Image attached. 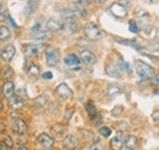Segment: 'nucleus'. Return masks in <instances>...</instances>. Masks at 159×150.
<instances>
[{"label":"nucleus","mask_w":159,"mask_h":150,"mask_svg":"<svg viewBox=\"0 0 159 150\" xmlns=\"http://www.w3.org/2000/svg\"><path fill=\"white\" fill-rule=\"evenodd\" d=\"M134 65H135V70H136L137 75H139L141 78H143V79L153 78L154 71H153L152 66H149L148 64H146V62H143V61H141V60H136V61L134 62Z\"/></svg>","instance_id":"f257e3e1"},{"label":"nucleus","mask_w":159,"mask_h":150,"mask_svg":"<svg viewBox=\"0 0 159 150\" xmlns=\"http://www.w3.org/2000/svg\"><path fill=\"white\" fill-rule=\"evenodd\" d=\"M60 61L59 50L55 48H47L45 49V62L49 67H55L58 66Z\"/></svg>","instance_id":"f03ea898"},{"label":"nucleus","mask_w":159,"mask_h":150,"mask_svg":"<svg viewBox=\"0 0 159 150\" xmlns=\"http://www.w3.org/2000/svg\"><path fill=\"white\" fill-rule=\"evenodd\" d=\"M45 27H47L48 31L59 33V32H62L66 28V22L65 21H60V20L50 19L45 22Z\"/></svg>","instance_id":"7ed1b4c3"},{"label":"nucleus","mask_w":159,"mask_h":150,"mask_svg":"<svg viewBox=\"0 0 159 150\" xmlns=\"http://www.w3.org/2000/svg\"><path fill=\"white\" fill-rule=\"evenodd\" d=\"M84 34L86 37H88L89 39H99L102 38V32L98 28V26H96L94 23H87L84 26Z\"/></svg>","instance_id":"20e7f679"},{"label":"nucleus","mask_w":159,"mask_h":150,"mask_svg":"<svg viewBox=\"0 0 159 150\" xmlns=\"http://www.w3.org/2000/svg\"><path fill=\"white\" fill-rule=\"evenodd\" d=\"M11 122H12V131L15 132L16 134H19V135L26 134L27 125H26V122L23 120H21L20 117H12Z\"/></svg>","instance_id":"39448f33"},{"label":"nucleus","mask_w":159,"mask_h":150,"mask_svg":"<svg viewBox=\"0 0 159 150\" xmlns=\"http://www.w3.org/2000/svg\"><path fill=\"white\" fill-rule=\"evenodd\" d=\"M55 94L59 96L61 100H67V99H70L74 93H72L71 88L66 83H60L59 86L57 87V89H55Z\"/></svg>","instance_id":"423d86ee"},{"label":"nucleus","mask_w":159,"mask_h":150,"mask_svg":"<svg viewBox=\"0 0 159 150\" xmlns=\"http://www.w3.org/2000/svg\"><path fill=\"white\" fill-rule=\"evenodd\" d=\"M109 11H110V14H111L114 17H116V19H124V17H126V15H127L126 6L121 5L119 2L113 4V5L109 7Z\"/></svg>","instance_id":"0eeeda50"},{"label":"nucleus","mask_w":159,"mask_h":150,"mask_svg":"<svg viewBox=\"0 0 159 150\" xmlns=\"http://www.w3.org/2000/svg\"><path fill=\"white\" fill-rule=\"evenodd\" d=\"M42 49H44V45L42 43H31L25 46V54L27 56H34L39 54Z\"/></svg>","instance_id":"6e6552de"},{"label":"nucleus","mask_w":159,"mask_h":150,"mask_svg":"<svg viewBox=\"0 0 159 150\" xmlns=\"http://www.w3.org/2000/svg\"><path fill=\"white\" fill-rule=\"evenodd\" d=\"M105 73L114 78H120L122 76V67L116 64H108L105 67Z\"/></svg>","instance_id":"1a4fd4ad"},{"label":"nucleus","mask_w":159,"mask_h":150,"mask_svg":"<svg viewBox=\"0 0 159 150\" xmlns=\"http://www.w3.org/2000/svg\"><path fill=\"white\" fill-rule=\"evenodd\" d=\"M15 54H16V49H15V46L11 45V44H9V45H6V46H4V48L1 49V59H2L4 61H6V62L11 61L12 57L15 56Z\"/></svg>","instance_id":"9d476101"},{"label":"nucleus","mask_w":159,"mask_h":150,"mask_svg":"<svg viewBox=\"0 0 159 150\" xmlns=\"http://www.w3.org/2000/svg\"><path fill=\"white\" fill-rule=\"evenodd\" d=\"M80 57H81L82 62H83V64H86V65H88V66H91V65L96 64V61H97V56H96L92 51H89V50H87V49H84V50H82V51H81Z\"/></svg>","instance_id":"9b49d317"},{"label":"nucleus","mask_w":159,"mask_h":150,"mask_svg":"<svg viewBox=\"0 0 159 150\" xmlns=\"http://www.w3.org/2000/svg\"><path fill=\"white\" fill-rule=\"evenodd\" d=\"M38 143L40 144L42 148L44 149H50L53 145H54V138L50 137L49 134L47 133H42L38 137Z\"/></svg>","instance_id":"f8f14e48"},{"label":"nucleus","mask_w":159,"mask_h":150,"mask_svg":"<svg viewBox=\"0 0 159 150\" xmlns=\"http://www.w3.org/2000/svg\"><path fill=\"white\" fill-rule=\"evenodd\" d=\"M81 57H79L76 54H67L65 59H64V62L66 66L69 67H72V70H75V66L79 67V65L81 64Z\"/></svg>","instance_id":"ddd939ff"},{"label":"nucleus","mask_w":159,"mask_h":150,"mask_svg":"<svg viewBox=\"0 0 159 150\" xmlns=\"http://www.w3.org/2000/svg\"><path fill=\"white\" fill-rule=\"evenodd\" d=\"M124 145H125L127 149H131V150L136 149V148L139 147V139H137V137L134 135V134L126 135L125 139H124Z\"/></svg>","instance_id":"4468645a"},{"label":"nucleus","mask_w":159,"mask_h":150,"mask_svg":"<svg viewBox=\"0 0 159 150\" xmlns=\"http://www.w3.org/2000/svg\"><path fill=\"white\" fill-rule=\"evenodd\" d=\"M122 145H124L122 133L119 131L116 134H115V137L110 140V148H111V150H121Z\"/></svg>","instance_id":"2eb2a0df"},{"label":"nucleus","mask_w":159,"mask_h":150,"mask_svg":"<svg viewBox=\"0 0 159 150\" xmlns=\"http://www.w3.org/2000/svg\"><path fill=\"white\" fill-rule=\"evenodd\" d=\"M64 145L67 148V149H75L77 148L79 145V139L77 137H75L74 134H69L64 138Z\"/></svg>","instance_id":"dca6fc26"},{"label":"nucleus","mask_w":159,"mask_h":150,"mask_svg":"<svg viewBox=\"0 0 159 150\" xmlns=\"http://www.w3.org/2000/svg\"><path fill=\"white\" fill-rule=\"evenodd\" d=\"M2 95L5 98H7V99L11 98L12 95H15V86H14V83L11 81H7V82L4 83V86H2Z\"/></svg>","instance_id":"f3484780"},{"label":"nucleus","mask_w":159,"mask_h":150,"mask_svg":"<svg viewBox=\"0 0 159 150\" xmlns=\"http://www.w3.org/2000/svg\"><path fill=\"white\" fill-rule=\"evenodd\" d=\"M61 16L64 17L66 23H71V22H75V20L77 17V12L74 11V10H69V9H65L61 11Z\"/></svg>","instance_id":"a211bd4d"},{"label":"nucleus","mask_w":159,"mask_h":150,"mask_svg":"<svg viewBox=\"0 0 159 150\" xmlns=\"http://www.w3.org/2000/svg\"><path fill=\"white\" fill-rule=\"evenodd\" d=\"M31 38L34 39V40H39V42H44V40H49L52 38V34L48 29L45 31H42L38 33H31Z\"/></svg>","instance_id":"6ab92c4d"},{"label":"nucleus","mask_w":159,"mask_h":150,"mask_svg":"<svg viewBox=\"0 0 159 150\" xmlns=\"http://www.w3.org/2000/svg\"><path fill=\"white\" fill-rule=\"evenodd\" d=\"M9 104L12 109H21L23 106V100L17 95H12L11 98H9Z\"/></svg>","instance_id":"aec40b11"},{"label":"nucleus","mask_w":159,"mask_h":150,"mask_svg":"<svg viewBox=\"0 0 159 150\" xmlns=\"http://www.w3.org/2000/svg\"><path fill=\"white\" fill-rule=\"evenodd\" d=\"M38 6V0H28L26 2V6H25V14L26 15H31L34 12V10L37 9Z\"/></svg>","instance_id":"412c9836"},{"label":"nucleus","mask_w":159,"mask_h":150,"mask_svg":"<svg viewBox=\"0 0 159 150\" xmlns=\"http://www.w3.org/2000/svg\"><path fill=\"white\" fill-rule=\"evenodd\" d=\"M74 6H75V11L77 12V15H81V16L86 15V1L79 0L74 4Z\"/></svg>","instance_id":"4be33fe9"},{"label":"nucleus","mask_w":159,"mask_h":150,"mask_svg":"<svg viewBox=\"0 0 159 150\" xmlns=\"http://www.w3.org/2000/svg\"><path fill=\"white\" fill-rule=\"evenodd\" d=\"M11 37V33H10V28L7 27V26H1L0 27V39H1V42H6V40H9Z\"/></svg>","instance_id":"5701e85b"},{"label":"nucleus","mask_w":159,"mask_h":150,"mask_svg":"<svg viewBox=\"0 0 159 150\" xmlns=\"http://www.w3.org/2000/svg\"><path fill=\"white\" fill-rule=\"evenodd\" d=\"M121 92H122V89H121V87L118 86V84H110V86L108 87V95L111 96V98L119 95Z\"/></svg>","instance_id":"b1692460"},{"label":"nucleus","mask_w":159,"mask_h":150,"mask_svg":"<svg viewBox=\"0 0 159 150\" xmlns=\"http://www.w3.org/2000/svg\"><path fill=\"white\" fill-rule=\"evenodd\" d=\"M52 133H53L54 137H62L64 133H65V127L60 123H57L52 127Z\"/></svg>","instance_id":"393cba45"},{"label":"nucleus","mask_w":159,"mask_h":150,"mask_svg":"<svg viewBox=\"0 0 159 150\" xmlns=\"http://www.w3.org/2000/svg\"><path fill=\"white\" fill-rule=\"evenodd\" d=\"M47 103H48V96L44 95V94H42V95L37 96L34 99V105L38 106V108H44L47 105Z\"/></svg>","instance_id":"a878e982"},{"label":"nucleus","mask_w":159,"mask_h":150,"mask_svg":"<svg viewBox=\"0 0 159 150\" xmlns=\"http://www.w3.org/2000/svg\"><path fill=\"white\" fill-rule=\"evenodd\" d=\"M86 111L87 113L93 118L96 115H97V111H96V108H94V105H93V103H91V101H88L87 104H86Z\"/></svg>","instance_id":"bb28decb"},{"label":"nucleus","mask_w":159,"mask_h":150,"mask_svg":"<svg viewBox=\"0 0 159 150\" xmlns=\"http://www.w3.org/2000/svg\"><path fill=\"white\" fill-rule=\"evenodd\" d=\"M129 29L132 33H139V27L137 26V22L135 20H130V22H129Z\"/></svg>","instance_id":"cd10ccee"},{"label":"nucleus","mask_w":159,"mask_h":150,"mask_svg":"<svg viewBox=\"0 0 159 150\" xmlns=\"http://www.w3.org/2000/svg\"><path fill=\"white\" fill-rule=\"evenodd\" d=\"M28 75L32 76V77H37L39 75V67L37 65H31L28 68Z\"/></svg>","instance_id":"c85d7f7f"},{"label":"nucleus","mask_w":159,"mask_h":150,"mask_svg":"<svg viewBox=\"0 0 159 150\" xmlns=\"http://www.w3.org/2000/svg\"><path fill=\"white\" fill-rule=\"evenodd\" d=\"M12 75H14V71H12L11 67H9V66L4 67V70H2V78H10V77H12Z\"/></svg>","instance_id":"c756f323"},{"label":"nucleus","mask_w":159,"mask_h":150,"mask_svg":"<svg viewBox=\"0 0 159 150\" xmlns=\"http://www.w3.org/2000/svg\"><path fill=\"white\" fill-rule=\"evenodd\" d=\"M99 133H100V135H103L104 138H107V137H109V135L111 134V131H110L109 127H107V126H102V127L99 128Z\"/></svg>","instance_id":"7c9ffc66"},{"label":"nucleus","mask_w":159,"mask_h":150,"mask_svg":"<svg viewBox=\"0 0 159 150\" xmlns=\"http://www.w3.org/2000/svg\"><path fill=\"white\" fill-rule=\"evenodd\" d=\"M93 123H94V126H100V123H102V115L100 113H97L94 117H93Z\"/></svg>","instance_id":"2f4dec72"},{"label":"nucleus","mask_w":159,"mask_h":150,"mask_svg":"<svg viewBox=\"0 0 159 150\" xmlns=\"http://www.w3.org/2000/svg\"><path fill=\"white\" fill-rule=\"evenodd\" d=\"M121 113H122V106H120V105L115 106V108L111 110V115H113V116H119Z\"/></svg>","instance_id":"473e14b6"},{"label":"nucleus","mask_w":159,"mask_h":150,"mask_svg":"<svg viewBox=\"0 0 159 150\" xmlns=\"http://www.w3.org/2000/svg\"><path fill=\"white\" fill-rule=\"evenodd\" d=\"M121 44H127V45H136L137 40L136 39H129V40H118Z\"/></svg>","instance_id":"72a5a7b5"},{"label":"nucleus","mask_w":159,"mask_h":150,"mask_svg":"<svg viewBox=\"0 0 159 150\" xmlns=\"http://www.w3.org/2000/svg\"><path fill=\"white\" fill-rule=\"evenodd\" d=\"M5 143H6L7 148H12V140H11V138L9 135H5Z\"/></svg>","instance_id":"f704fd0d"},{"label":"nucleus","mask_w":159,"mask_h":150,"mask_svg":"<svg viewBox=\"0 0 159 150\" xmlns=\"http://www.w3.org/2000/svg\"><path fill=\"white\" fill-rule=\"evenodd\" d=\"M87 150H103V149H102V147H100L99 143H96V144H93L92 147H89Z\"/></svg>","instance_id":"c9c22d12"},{"label":"nucleus","mask_w":159,"mask_h":150,"mask_svg":"<svg viewBox=\"0 0 159 150\" xmlns=\"http://www.w3.org/2000/svg\"><path fill=\"white\" fill-rule=\"evenodd\" d=\"M42 77H43L44 79H52V78H53V73L48 71V72H44V73H43V76H42Z\"/></svg>","instance_id":"e433bc0d"},{"label":"nucleus","mask_w":159,"mask_h":150,"mask_svg":"<svg viewBox=\"0 0 159 150\" xmlns=\"http://www.w3.org/2000/svg\"><path fill=\"white\" fill-rule=\"evenodd\" d=\"M118 2L121 4V5H124V6H130L131 5V1H129V0H119Z\"/></svg>","instance_id":"4c0bfd02"},{"label":"nucleus","mask_w":159,"mask_h":150,"mask_svg":"<svg viewBox=\"0 0 159 150\" xmlns=\"http://www.w3.org/2000/svg\"><path fill=\"white\" fill-rule=\"evenodd\" d=\"M152 117H153V121H154V122H159V111L153 113Z\"/></svg>","instance_id":"58836bf2"},{"label":"nucleus","mask_w":159,"mask_h":150,"mask_svg":"<svg viewBox=\"0 0 159 150\" xmlns=\"http://www.w3.org/2000/svg\"><path fill=\"white\" fill-rule=\"evenodd\" d=\"M6 147H7V145L5 144V142H1V144H0V149H1V150H7L9 148H6Z\"/></svg>","instance_id":"ea45409f"},{"label":"nucleus","mask_w":159,"mask_h":150,"mask_svg":"<svg viewBox=\"0 0 159 150\" xmlns=\"http://www.w3.org/2000/svg\"><path fill=\"white\" fill-rule=\"evenodd\" d=\"M153 83H154V84H157V86H159V76L153 77Z\"/></svg>","instance_id":"a19ab883"},{"label":"nucleus","mask_w":159,"mask_h":150,"mask_svg":"<svg viewBox=\"0 0 159 150\" xmlns=\"http://www.w3.org/2000/svg\"><path fill=\"white\" fill-rule=\"evenodd\" d=\"M71 115H72V110H71V111H69V113H66V115L64 116V118L66 117V121H69V120H70V116H71Z\"/></svg>","instance_id":"79ce46f5"},{"label":"nucleus","mask_w":159,"mask_h":150,"mask_svg":"<svg viewBox=\"0 0 159 150\" xmlns=\"http://www.w3.org/2000/svg\"><path fill=\"white\" fill-rule=\"evenodd\" d=\"M94 2H97V4H104L107 0H93Z\"/></svg>","instance_id":"37998d69"},{"label":"nucleus","mask_w":159,"mask_h":150,"mask_svg":"<svg viewBox=\"0 0 159 150\" xmlns=\"http://www.w3.org/2000/svg\"><path fill=\"white\" fill-rule=\"evenodd\" d=\"M16 150H27V149H26V147H19Z\"/></svg>","instance_id":"c03bdc74"},{"label":"nucleus","mask_w":159,"mask_h":150,"mask_svg":"<svg viewBox=\"0 0 159 150\" xmlns=\"http://www.w3.org/2000/svg\"><path fill=\"white\" fill-rule=\"evenodd\" d=\"M7 150H12V148H9V149H7Z\"/></svg>","instance_id":"a18cd8bd"}]
</instances>
